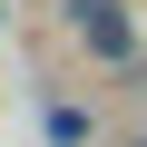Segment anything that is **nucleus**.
<instances>
[{"label": "nucleus", "instance_id": "obj_1", "mask_svg": "<svg viewBox=\"0 0 147 147\" xmlns=\"http://www.w3.org/2000/svg\"><path fill=\"white\" fill-rule=\"evenodd\" d=\"M69 39H79L98 69H127V59H137V20H127V0H69Z\"/></svg>", "mask_w": 147, "mask_h": 147}, {"label": "nucleus", "instance_id": "obj_2", "mask_svg": "<svg viewBox=\"0 0 147 147\" xmlns=\"http://www.w3.org/2000/svg\"><path fill=\"white\" fill-rule=\"evenodd\" d=\"M98 137V108H79V98H49V147H88Z\"/></svg>", "mask_w": 147, "mask_h": 147}, {"label": "nucleus", "instance_id": "obj_3", "mask_svg": "<svg viewBox=\"0 0 147 147\" xmlns=\"http://www.w3.org/2000/svg\"><path fill=\"white\" fill-rule=\"evenodd\" d=\"M127 147H147V127H137V137H127Z\"/></svg>", "mask_w": 147, "mask_h": 147}]
</instances>
